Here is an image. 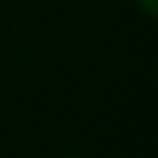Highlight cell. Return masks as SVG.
Listing matches in <instances>:
<instances>
[{
	"mask_svg": "<svg viewBox=\"0 0 158 158\" xmlns=\"http://www.w3.org/2000/svg\"><path fill=\"white\" fill-rule=\"evenodd\" d=\"M137 3H140V8H142V11H145L150 19H156V11H158V0H137Z\"/></svg>",
	"mask_w": 158,
	"mask_h": 158,
	"instance_id": "cell-1",
	"label": "cell"
}]
</instances>
